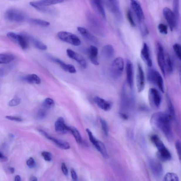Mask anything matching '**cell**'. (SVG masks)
I'll use <instances>...</instances> for the list:
<instances>
[{"mask_svg":"<svg viewBox=\"0 0 181 181\" xmlns=\"http://www.w3.org/2000/svg\"><path fill=\"white\" fill-rule=\"evenodd\" d=\"M163 14L170 30L173 31L177 26V22L173 11L169 8L165 7L163 9Z\"/></svg>","mask_w":181,"mask_h":181,"instance_id":"obj_11","label":"cell"},{"mask_svg":"<svg viewBox=\"0 0 181 181\" xmlns=\"http://www.w3.org/2000/svg\"><path fill=\"white\" fill-rule=\"evenodd\" d=\"M46 115V111L44 110L40 109L38 111L37 118L39 120H43L45 118Z\"/></svg>","mask_w":181,"mask_h":181,"instance_id":"obj_46","label":"cell"},{"mask_svg":"<svg viewBox=\"0 0 181 181\" xmlns=\"http://www.w3.org/2000/svg\"><path fill=\"white\" fill-rule=\"evenodd\" d=\"M21 99L18 97H15L11 100L9 103V105L10 106H18L20 104Z\"/></svg>","mask_w":181,"mask_h":181,"instance_id":"obj_44","label":"cell"},{"mask_svg":"<svg viewBox=\"0 0 181 181\" xmlns=\"http://www.w3.org/2000/svg\"><path fill=\"white\" fill-rule=\"evenodd\" d=\"M70 132L73 134L76 142L80 144L82 142V137L80 133L76 128L73 127H70Z\"/></svg>","mask_w":181,"mask_h":181,"instance_id":"obj_34","label":"cell"},{"mask_svg":"<svg viewBox=\"0 0 181 181\" xmlns=\"http://www.w3.org/2000/svg\"><path fill=\"white\" fill-rule=\"evenodd\" d=\"M165 67L166 71L169 74L171 73L173 70V65L171 57L168 53H165Z\"/></svg>","mask_w":181,"mask_h":181,"instance_id":"obj_30","label":"cell"},{"mask_svg":"<svg viewBox=\"0 0 181 181\" xmlns=\"http://www.w3.org/2000/svg\"><path fill=\"white\" fill-rule=\"evenodd\" d=\"M67 54L69 57L75 60L83 68H86L87 67V61L82 55L76 53L70 49H67Z\"/></svg>","mask_w":181,"mask_h":181,"instance_id":"obj_19","label":"cell"},{"mask_svg":"<svg viewBox=\"0 0 181 181\" xmlns=\"http://www.w3.org/2000/svg\"><path fill=\"white\" fill-rule=\"evenodd\" d=\"M5 158V157L0 152V158H2V159H4Z\"/></svg>","mask_w":181,"mask_h":181,"instance_id":"obj_55","label":"cell"},{"mask_svg":"<svg viewBox=\"0 0 181 181\" xmlns=\"http://www.w3.org/2000/svg\"><path fill=\"white\" fill-rule=\"evenodd\" d=\"M5 17L9 21L15 22H23L26 18L23 12L15 9H10L7 10L5 14Z\"/></svg>","mask_w":181,"mask_h":181,"instance_id":"obj_7","label":"cell"},{"mask_svg":"<svg viewBox=\"0 0 181 181\" xmlns=\"http://www.w3.org/2000/svg\"><path fill=\"white\" fill-rule=\"evenodd\" d=\"M30 181H38L37 177L33 176L30 177Z\"/></svg>","mask_w":181,"mask_h":181,"instance_id":"obj_53","label":"cell"},{"mask_svg":"<svg viewBox=\"0 0 181 181\" xmlns=\"http://www.w3.org/2000/svg\"><path fill=\"white\" fill-rule=\"evenodd\" d=\"M39 131L42 135L45 137L46 138L54 142L57 146L61 149L65 150L70 149V146L68 143L51 137L43 130H39Z\"/></svg>","mask_w":181,"mask_h":181,"instance_id":"obj_17","label":"cell"},{"mask_svg":"<svg viewBox=\"0 0 181 181\" xmlns=\"http://www.w3.org/2000/svg\"><path fill=\"white\" fill-rule=\"evenodd\" d=\"M152 142L154 144L158 150V156L160 159L164 161H169L172 158L170 151L158 136L153 135L151 137Z\"/></svg>","mask_w":181,"mask_h":181,"instance_id":"obj_2","label":"cell"},{"mask_svg":"<svg viewBox=\"0 0 181 181\" xmlns=\"http://www.w3.org/2000/svg\"><path fill=\"white\" fill-rule=\"evenodd\" d=\"M57 37L61 40L75 46L80 45L81 41L76 35L71 33L61 31L58 33Z\"/></svg>","mask_w":181,"mask_h":181,"instance_id":"obj_6","label":"cell"},{"mask_svg":"<svg viewBox=\"0 0 181 181\" xmlns=\"http://www.w3.org/2000/svg\"><path fill=\"white\" fill-rule=\"evenodd\" d=\"M176 149L177 152V155L180 161L181 160V143L180 141H177L175 143Z\"/></svg>","mask_w":181,"mask_h":181,"instance_id":"obj_48","label":"cell"},{"mask_svg":"<svg viewBox=\"0 0 181 181\" xmlns=\"http://www.w3.org/2000/svg\"><path fill=\"white\" fill-rule=\"evenodd\" d=\"M41 155L46 161H50L52 160V155L50 153L47 151H43L41 153Z\"/></svg>","mask_w":181,"mask_h":181,"instance_id":"obj_45","label":"cell"},{"mask_svg":"<svg viewBox=\"0 0 181 181\" xmlns=\"http://www.w3.org/2000/svg\"><path fill=\"white\" fill-rule=\"evenodd\" d=\"M89 58L91 62L94 65H99L98 60V55L99 50L96 46L91 45L89 50Z\"/></svg>","mask_w":181,"mask_h":181,"instance_id":"obj_26","label":"cell"},{"mask_svg":"<svg viewBox=\"0 0 181 181\" xmlns=\"http://www.w3.org/2000/svg\"><path fill=\"white\" fill-rule=\"evenodd\" d=\"M29 22L35 25L44 27L49 26L50 25L49 22L39 19L31 18L29 20Z\"/></svg>","mask_w":181,"mask_h":181,"instance_id":"obj_33","label":"cell"},{"mask_svg":"<svg viewBox=\"0 0 181 181\" xmlns=\"http://www.w3.org/2000/svg\"><path fill=\"white\" fill-rule=\"evenodd\" d=\"M115 51L112 46L107 45L103 48L102 50V54L103 57L106 59H110L114 56Z\"/></svg>","mask_w":181,"mask_h":181,"instance_id":"obj_28","label":"cell"},{"mask_svg":"<svg viewBox=\"0 0 181 181\" xmlns=\"http://www.w3.org/2000/svg\"><path fill=\"white\" fill-rule=\"evenodd\" d=\"M141 56L144 62L148 67L152 66V61L150 55L149 46L146 43H144L141 50Z\"/></svg>","mask_w":181,"mask_h":181,"instance_id":"obj_22","label":"cell"},{"mask_svg":"<svg viewBox=\"0 0 181 181\" xmlns=\"http://www.w3.org/2000/svg\"><path fill=\"white\" fill-rule=\"evenodd\" d=\"M71 175L72 179L74 181H77V177L76 173L73 169L71 170Z\"/></svg>","mask_w":181,"mask_h":181,"instance_id":"obj_51","label":"cell"},{"mask_svg":"<svg viewBox=\"0 0 181 181\" xmlns=\"http://www.w3.org/2000/svg\"><path fill=\"white\" fill-rule=\"evenodd\" d=\"M88 24L91 30L100 35L103 34L102 26L96 17L90 12H88L86 14Z\"/></svg>","mask_w":181,"mask_h":181,"instance_id":"obj_5","label":"cell"},{"mask_svg":"<svg viewBox=\"0 0 181 181\" xmlns=\"http://www.w3.org/2000/svg\"><path fill=\"white\" fill-rule=\"evenodd\" d=\"M164 181H179V177L175 174L170 172L165 175Z\"/></svg>","mask_w":181,"mask_h":181,"instance_id":"obj_36","label":"cell"},{"mask_svg":"<svg viewBox=\"0 0 181 181\" xmlns=\"http://www.w3.org/2000/svg\"><path fill=\"white\" fill-rule=\"evenodd\" d=\"M14 181H21V177L20 176L17 175L15 177Z\"/></svg>","mask_w":181,"mask_h":181,"instance_id":"obj_52","label":"cell"},{"mask_svg":"<svg viewBox=\"0 0 181 181\" xmlns=\"http://www.w3.org/2000/svg\"><path fill=\"white\" fill-rule=\"evenodd\" d=\"M61 169L63 173L65 175H68V170L65 163H62Z\"/></svg>","mask_w":181,"mask_h":181,"instance_id":"obj_50","label":"cell"},{"mask_svg":"<svg viewBox=\"0 0 181 181\" xmlns=\"http://www.w3.org/2000/svg\"><path fill=\"white\" fill-rule=\"evenodd\" d=\"M173 11L174 15H175L177 23L179 17V1H174L173 3Z\"/></svg>","mask_w":181,"mask_h":181,"instance_id":"obj_35","label":"cell"},{"mask_svg":"<svg viewBox=\"0 0 181 181\" xmlns=\"http://www.w3.org/2000/svg\"><path fill=\"white\" fill-rule=\"evenodd\" d=\"M170 121L171 118L169 115L163 112L154 114L150 119L152 126L161 131L170 141L172 140L173 137Z\"/></svg>","mask_w":181,"mask_h":181,"instance_id":"obj_1","label":"cell"},{"mask_svg":"<svg viewBox=\"0 0 181 181\" xmlns=\"http://www.w3.org/2000/svg\"><path fill=\"white\" fill-rule=\"evenodd\" d=\"M27 37L28 41L31 42L34 47L37 49L41 50H45L47 49V46L39 40L28 35H27Z\"/></svg>","mask_w":181,"mask_h":181,"instance_id":"obj_27","label":"cell"},{"mask_svg":"<svg viewBox=\"0 0 181 181\" xmlns=\"http://www.w3.org/2000/svg\"><path fill=\"white\" fill-rule=\"evenodd\" d=\"M55 102L54 101L50 98L46 99L43 103L42 106L44 108L47 109H49L54 106Z\"/></svg>","mask_w":181,"mask_h":181,"instance_id":"obj_37","label":"cell"},{"mask_svg":"<svg viewBox=\"0 0 181 181\" xmlns=\"http://www.w3.org/2000/svg\"><path fill=\"white\" fill-rule=\"evenodd\" d=\"M157 61L160 70L164 77L165 76V53L163 45L161 43L158 42L157 44Z\"/></svg>","mask_w":181,"mask_h":181,"instance_id":"obj_14","label":"cell"},{"mask_svg":"<svg viewBox=\"0 0 181 181\" xmlns=\"http://www.w3.org/2000/svg\"><path fill=\"white\" fill-rule=\"evenodd\" d=\"M6 118L8 120L17 122H21L22 121V119L20 117L16 116H6Z\"/></svg>","mask_w":181,"mask_h":181,"instance_id":"obj_49","label":"cell"},{"mask_svg":"<svg viewBox=\"0 0 181 181\" xmlns=\"http://www.w3.org/2000/svg\"><path fill=\"white\" fill-rule=\"evenodd\" d=\"M7 35L11 40L18 43L22 49H26L28 47L29 41L26 34H18L10 32Z\"/></svg>","mask_w":181,"mask_h":181,"instance_id":"obj_10","label":"cell"},{"mask_svg":"<svg viewBox=\"0 0 181 181\" xmlns=\"http://www.w3.org/2000/svg\"><path fill=\"white\" fill-rule=\"evenodd\" d=\"M77 30L84 38L87 39V40L90 41L94 44L98 45L99 44V41L97 38L91 33L87 29L83 27H79L77 28Z\"/></svg>","mask_w":181,"mask_h":181,"instance_id":"obj_24","label":"cell"},{"mask_svg":"<svg viewBox=\"0 0 181 181\" xmlns=\"http://www.w3.org/2000/svg\"><path fill=\"white\" fill-rule=\"evenodd\" d=\"M15 59V56L11 53H0V64L9 63Z\"/></svg>","mask_w":181,"mask_h":181,"instance_id":"obj_31","label":"cell"},{"mask_svg":"<svg viewBox=\"0 0 181 181\" xmlns=\"http://www.w3.org/2000/svg\"><path fill=\"white\" fill-rule=\"evenodd\" d=\"M55 130L56 132L61 134H65L70 132V127L65 124L64 119L60 117L55 123Z\"/></svg>","mask_w":181,"mask_h":181,"instance_id":"obj_21","label":"cell"},{"mask_svg":"<svg viewBox=\"0 0 181 181\" xmlns=\"http://www.w3.org/2000/svg\"><path fill=\"white\" fill-rule=\"evenodd\" d=\"M131 5L138 21L140 25L143 23L145 16L140 3L137 1L132 0L131 1Z\"/></svg>","mask_w":181,"mask_h":181,"instance_id":"obj_13","label":"cell"},{"mask_svg":"<svg viewBox=\"0 0 181 181\" xmlns=\"http://www.w3.org/2000/svg\"><path fill=\"white\" fill-rule=\"evenodd\" d=\"M158 28L160 33L163 34L168 33V28L165 24L163 23L159 24L158 26Z\"/></svg>","mask_w":181,"mask_h":181,"instance_id":"obj_43","label":"cell"},{"mask_svg":"<svg viewBox=\"0 0 181 181\" xmlns=\"http://www.w3.org/2000/svg\"><path fill=\"white\" fill-rule=\"evenodd\" d=\"M100 122L101 124L103 132L106 136H108L109 132L108 126L107 122L104 119L101 118H99Z\"/></svg>","mask_w":181,"mask_h":181,"instance_id":"obj_41","label":"cell"},{"mask_svg":"<svg viewBox=\"0 0 181 181\" xmlns=\"http://www.w3.org/2000/svg\"><path fill=\"white\" fill-rule=\"evenodd\" d=\"M173 49L177 57L180 61L181 59V47L180 45L178 43L175 44L173 46Z\"/></svg>","mask_w":181,"mask_h":181,"instance_id":"obj_40","label":"cell"},{"mask_svg":"<svg viewBox=\"0 0 181 181\" xmlns=\"http://www.w3.org/2000/svg\"><path fill=\"white\" fill-rule=\"evenodd\" d=\"M136 84L138 92H142L145 88V78L142 67L139 63H138L137 64Z\"/></svg>","mask_w":181,"mask_h":181,"instance_id":"obj_12","label":"cell"},{"mask_svg":"<svg viewBox=\"0 0 181 181\" xmlns=\"http://www.w3.org/2000/svg\"><path fill=\"white\" fill-rule=\"evenodd\" d=\"M24 79L27 82L30 84H39L41 83L40 78L35 74L28 75Z\"/></svg>","mask_w":181,"mask_h":181,"instance_id":"obj_32","label":"cell"},{"mask_svg":"<svg viewBox=\"0 0 181 181\" xmlns=\"http://www.w3.org/2000/svg\"><path fill=\"white\" fill-rule=\"evenodd\" d=\"M28 166L30 168H33L35 166L36 163L35 160L32 158H30L27 161Z\"/></svg>","mask_w":181,"mask_h":181,"instance_id":"obj_47","label":"cell"},{"mask_svg":"<svg viewBox=\"0 0 181 181\" xmlns=\"http://www.w3.org/2000/svg\"><path fill=\"white\" fill-rule=\"evenodd\" d=\"M147 78L149 82L157 86L161 92H164L163 79L159 72L154 69H149L148 72Z\"/></svg>","mask_w":181,"mask_h":181,"instance_id":"obj_3","label":"cell"},{"mask_svg":"<svg viewBox=\"0 0 181 181\" xmlns=\"http://www.w3.org/2000/svg\"><path fill=\"white\" fill-rule=\"evenodd\" d=\"M86 131L87 132L88 135L89 136L90 142L94 145L98 151H100L103 143L101 142V141L98 140L93 135L92 132L89 129L87 128L86 129Z\"/></svg>","mask_w":181,"mask_h":181,"instance_id":"obj_29","label":"cell"},{"mask_svg":"<svg viewBox=\"0 0 181 181\" xmlns=\"http://www.w3.org/2000/svg\"><path fill=\"white\" fill-rule=\"evenodd\" d=\"M127 19L130 23V25L132 27H134L136 26V23L133 16L132 13L131 11L130 10L128 9L127 11Z\"/></svg>","mask_w":181,"mask_h":181,"instance_id":"obj_42","label":"cell"},{"mask_svg":"<svg viewBox=\"0 0 181 181\" xmlns=\"http://www.w3.org/2000/svg\"><path fill=\"white\" fill-rule=\"evenodd\" d=\"M63 2L62 0H43L35 1H32L30 3L31 6L34 8L44 7L51 5L60 4Z\"/></svg>","mask_w":181,"mask_h":181,"instance_id":"obj_20","label":"cell"},{"mask_svg":"<svg viewBox=\"0 0 181 181\" xmlns=\"http://www.w3.org/2000/svg\"><path fill=\"white\" fill-rule=\"evenodd\" d=\"M168 100L169 111V114H168L169 115L171 119H173V118H175V109H174L173 105H172L171 102L170 101V100L168 97Z\"/></svg>","mask_w":181,"mask_h":181,"instance_id":"obj_39","label":"cell"},{"mask_svg":"<svg viewBox=\"0 0 181 181\" xmlns=\"http://www.w3.org/2000/svg\"><path fill=\"white\" fill-rule=\"evenodd\" d=\"M124 65V60L121 57H117L114 61L111 68V75L114 78H119L123 73Z\"/></svg>","mask_w":181,"mask_h":181,"instance_id":"obj_9","label":"cell"},{"mask_svg":"<svg viewBox=\"0 0 181 181\" xmlns=\"http://www.w3.org/2000/svg\"><path fill=\"white\" fill-rule=\"evenodd\" d=\"M148 163L150 168L154 175L159 177L162 175L163 168L160 162L153 158H150Z\"/></svg>","mask_w":181,"mask_h":181,"instance_id":"obj_18","label":"cell"},{"mask_svg":"<svg viewBox=\"0 0 181 181\" xmlns=\"http://www.w3.org/2000/svg\"><path fill=\"white\" fill-rule=\"evenodd\" d=\"M94 101L99 107L105 111H109L112 107V103L111 102L99 97H94Z\"/></svg>","mask_w":181,"mask_h":181,"instance_id":"obj_25","label":"cell"},{"mask_svg":"<svg viewBox=\"0 0 181 181\" xmlns=\"http://www.w3.org/2000/svg\"><path fill=\"white\" fill-rule=\"evenodd\" d=\"M126 74L127 84L132 89L133 84V68L132 62L129 60L126 62Z\"/></svg>","mask_w":181,"mask_h":181,"instance_id":"obj_23","label":"cell"},{"mask_svg":"<svg viewBox=\"0 0 181 181\" xmlns=\"http://www.w3.org/2000/svg\"><path fill=\"white\" fill-rule=\"evenodd\" d=\"M35 9L39 11L43 12V13H46L52 14L56 13V10L53 8L48 7H39L36 8Z\"/></svg>","mask_w":181,"mask_h":181,"instance_id":"obj_38","label":"cell"},{"mask_svg":"<svg viewBox=\"0 0 181 181\" xmlns=\"http://www.w3.org/2000/svg\"><path fill=\"white\" fill-rule=\"evenodd\" d=\"M47 57L53 62L57 64L65 71L70 73H75L77 70L75 67L73 65L67 64L64 62L59 58L53 57L50 55H47Z\"/></svg>","mask_w":181,"mask_h":181,"instance_id":"obj_15","label":"cell"},{"mask_svg":"<svg viewBox=\"0 0 181 181\" xmlns=\"http://www.w3.org/2000/svg\"><path fill=\"white\" fill-rule=\"evenodd\" d=\"M9 170L11 173L13 174L14 173L15 169L13 168H9Z\"/></svg>","mask_w":181,"mask_h":181,"instance_id":"obj_54","label":"cell"},{"mask_svg":"<svg viewBox=\"0 0 181 181\" xmlns=\"http://www.w3.org/2000/svg\"><path fill=\"white\" fill-rule=\"evenodd\" d=\"M104 2L107 8L113 14L117 21L119 22H122L123 16L118 1L115 0H108Z\"/></svg>","mask_w":181,"mask_h":181,"instance_id":"obj_4","label":"cell"},{"mask_svg":"<svg viewBox=\"0 0 181 181\" xmlns=\"http://www.w3.org/2000/svg\"><path fill=\"white\" fill-rule=\"evenodd\" d=\"M90 4L96 13L103 19L106 20V13L102 1L99 0H93L90 1Z\"/></svg>","mask_w":181,"mask_h":181,"instance_id":"obj_16","label":"cell"},{"mask_svg":"<svg viewBox=\"0 0 181 181\" xmlns=\"http://www.w3.org/2000/svg\"><path fill=\"white\" fill-rule=\"evenodd\" d=\"M9 136L10 138L11 139L13 138L14 137V136L13 134H10Z\"/></svg>","mask_w":181,"mask_h":181,"instance_id":"obj_56","label":"cell"},{"mask_svg":"<svg viewBox=\"0 0 181 181\" xmlns=\"http://www.w3.org/2000/svg\"><path fill=\"white\" fill-rule=\"evenodd\" d=\"M148 99L150 106L153 109H157L161 105L162 98L161 94L157 89H149L148 92Z\"/></svg>","mask_w":181,"mask_h":181,"instance_id":"obj_8","label":"cell"}]
</instances>
